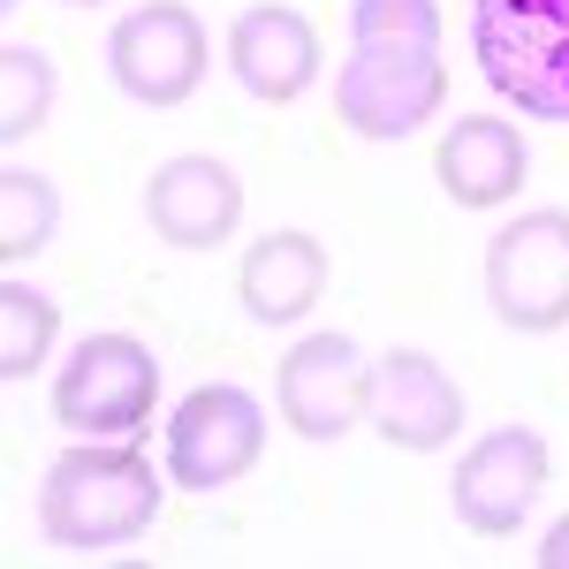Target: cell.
I'll list each match as a JSON object with an SVG mask.
<instances>
[{"label": "cell", "instance_id": "obj_1", "mask_svg": "<svg viewBox=\"0 0 569 569\" xmlns=\"http://www.w3.org/2000/svg\"><path fill=\"white\" fill-rule=\"evenodd\" d=\"M160 501H168V486L137 448L77 440L39 479V531L53 547H69V555H107V547H130V539H144L160 525Z\"/></svg>", "mask_w": 569, "mask_h": 569}, {"label": "cell", "instance_id": "obj_16", "mask_svg": "<svg viewBox=\"0 0 569 569\" xmlns=\"http://www.w3.org/2000/svg\"><path fill=\"white\" fill-rule=\"evenodd\" d=\"M53 228H61V190H53V176L8 168L0 176V259L8 266L39 259L46 243H53Z\"/></svg>", "mask_w": 569, "mask_h": 569}, {"label": "cell", "instance_id": "obj_15", "mask_svg": "<svg viewBox=\"0 0 569 569\" xmlns=\"http://www.w3.org/2000/svg\"><path fill=\"white\" fill-rule=\"evenodd\" d=\"M53 335H61V305L31 289L23 273H8L0 281V380L16 388V380H31L53 350Z\"/></svg>", "mask_w": 569, "mask_h": 569}, {"label": "cell", "instance_id": "obj_13", "mask_svg": "<svg viewBox=\"0 0 569 569\" xmlns=\"http://www.w3.org/2000/svg\"><path fill=\"white\" fill-rule=\"evenodd\" d=\"M433 176L463 213H493V206H509L525 190V130L501 122V114H463L440 137Z\"/></svg>", "mask_w": 569, "mask_h": 569}, {"label": "cell", "instance_id": "obj_11", "mask_svg": "<svg viewBox=\"0 0 569 569\" xmlns=\"http://www.w3.org/2000/svg\"><path fill=\"white\" fill-rule=\"evenodd\" d=\"M144 220L176 251H213V243L236 236V220H243V182L228 176L220 160H206V152H176V160H160L152 182H144Z\"/></svg>", "mask_w": 569, "mask_h": 569}, {"label": "cell", "instance_id": "obj_6", "mask_svg": "<svg viewBox=\"0 0 569 569\" xmlns=\"http://www.w3.org/2000/svg\"><path fill=\"white\" fill-rule=\"evenodd\" d=\"M266 456V410L251 388L206 380L176 402L168 418V479L182 493H220V486L251 479Z\"/></svg>", "mask_w": 569, "mask_h": 569}, {"label": "cell", "instance_id": "obj_7", "mask_svg": "<svg viewBox=\"0 0 569 569\" xmlns=\"http://www.w3.org/2000/svg\"><path fill=\"white\" fill-rule=\"evenodd\" d=\"M107 69L137 107H182L206 84V23L182 0H144L107 31Z\"/></svg>", "mask_w": 569, "mask_h": 569}, {"label": "cell", "instance_id": "obj_19", "mask_svg": "<svg viewBox=\"0 0 569 569\" xmlns=\"http://www.w3.org/2000/svg\"><path fill=\"white\" fill-rule=\"evenodd\" d=\"M539 569H569V517L539 539Z\"/></svg>", "mask_w": 569, "mask_h": 569}, {"label": "cell", "instance_id": "obj_12", "mask_svg": "<svg viewBox=\"0 0 569 569\" xmlns=\"http://www.w3.org/2000/svg\"><path fill=\"white\" fill-rule=\"evenodd\" d=\"M228 69H236V84L251 91V99H266V107L305 99V91L319 84V31H311V16L281 8V0L243 8V16L228 23Z\"/></svg>", "mask_w": 569, "mask_h": 569}, {"label": "cell", "instance_id": "obj_5", "mask_svg": "<svg viewBox=\"0 0 569 569\" xmlns=\"http://www.w3.org/2000/svg\"><path fill=\"white\" fill-rule=\"evenodd\" d=\"M160 402V357L137 335H84L53 380V418L84 440H122Z\"/></svg>", "mask_w": 569, "mask_h": 569}, {"label": "cell", "instance_id": "obj_8", "mask_svg": "<svg viewBox=\"0 0 569 569\" xmlns=\"http://www.w3.org/2000/svg\"><path fill=\"white\" fill-rule=\"evenodd\" d=\"M547 493V440L531 426H493L486 440H471L448 471V501L456 525L479 539H509L531 517V501Z\"/></svg>", "mask_w": 569, "mask_h": 569}, {"label": "cell", "instance_id": "obj_3", "mask_svg": "<svg viewBox=\"0 0 569 569\" xmlns=\"http://www.w3.org/2000/svg\"><path fill=\"white\" fill-rule=\"evenodd\" d=\"M448 99V61L440 46H395V39H357V53L335 77V114L372 144H402L440 114Z\"/></svg>", "mask_w": 569, "mask_h": 569}, {"label": "cell", "instance_id": "obj_9", "mask_svg": "<svg viewBox=\"0 0 569 569\" xmlns=\"http://www.w3.org/2000/svg\"><path fill=\"white\" fill-rule=\"evenodd\" d=\"M273 402L289 418V433L305 440H342L365 426V402H372V365L350 335H305L297 350L281 357L273 372Z\"/></svg>", "mask_w": 569, "mask_h": 569}, {"label": "cell", "instance_id": "obj_14", "mask_svg": "<svg viewBox=\"0 0 569 569\" xmlns=\"http://www.w3.org/2000/svg\"><path fill=\"white\" fill-rule=\"evenodd\" d=\"M236 297H243V311H251L259 327L305 319V311L327 297V243L305 236V228L259 236V243L243 251V266H236Z\"/></svg>", "mask_w": 569, "mask_h": 569}, {"label": "cell", "instance_id": "obj_17", "mask_svg": "<svg viewBox=\"0 0 569 569\" xmlns=\"http://www.w3.org/2000/svg\"><path fill=\"white\" fill-rule=\"evenodd\" d=\"M53 114V53L46 46H0V144H23Z\"/></svg>", "mask_w": 569, "mask_h": 569}, {"label": "cell", "instance_id": "obj_2", "mask_svg": "<svg viewBox=\"0 0 569 569\" xmlns=\"http://www.w3.org/2000/svg\"><path fill=\"white\" fill-rule=\"evenodd\" d=\"M471 53L509 114L569 122V0H479Z\"/></svg>", "mask_w": 569, "mask_h": 569}, {"label": "cell", "instance_id": "obj_20", "mask_svg": "<svg viewBox=\"0 0 569 569\" xmlns=\"http://www.w3.org/2000/svg\"><path fill=\"white\" fill-rule=\"evenodd\" d=\"M69 8H99V0H69Z\"/></svg>", "mask_w": 569, "mask_h": 569}, {"label": "cell", "instance_id": "obj_18", "mask_svg": "<svg viewBox=\"0 0 569 569\" xmlns=\"http://www.w3.org/2000/svg\"><path fill=\"white\" fill-rule=\"evenodd\" d=\"M350 31L395 46H440V0H350Z\"/></svg>", "mask_w": 569, "mask_h": 569}, {"label": "cell", "instance_id": "obj_4", "mask_svg": "<svg viewBox=\"0 0 569 569\" xmlns=\"http://www.w3.org/2000/svg\"><path fill=\"white\" fill-rule=\"evenodd\" d=\"M486 305L509 335L569 327V213L531 206L486 243Z\"/></svg>", "mask_w": 569, "mask_h": 569}, {"label": "cell", "instance_id": "obj_21", "mask_svg": "<svg viewBox=\"0 0 569 569\" xmlns=\"http://www.w3.org/2000/svg\"><path fill=\"white\" fill-rule=\"evenodd\" d=\"M0 8H23V0H0Z\"/></svg>", "mask_w": 569, "mask_h": 569}, {"label": "cell", "instance_id": "obj_10", "mask_svg": "<svg viewBox=\"0 0 569 569\" xmlns=\"http://www.w3.org/2000/svg\"><path fill=\"white\" fill-rule=\"evenodd\" d=\"M372 433L402 456H433L463 433V388L448 380V365L426 350H388L372 357V402H365Z\"/></svg>", "mask_w": 569, "mask_h": 569}]
</instances>
